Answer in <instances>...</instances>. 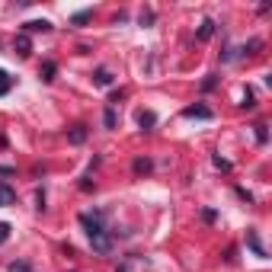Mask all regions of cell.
<instances>
[{"label":"cell","mask_w":272,"mask_h":272,"mask_svg":"<svg viewBox=\"0 0 272 272\" xmlns=\"http://www.w3.org/2000/svg\"><path fill=\"white\" fill-rule=\"evenodd\" d=\"M80 224H84V230H87V237H90V243H93V250L96 253H112V247H115V240H112V234L106 230V212L103 208H93V212H80Z\"/></svg>","instance_id":"cell-1"},{"label":"cell","mask_w":272,"mask_h":272,"mask_svg":"<svg viewBox=\"0 0 272 272\" xmlns=\"http://www.w3.org/2000/svg\"><path fill=\"white\" fill-rule=\"evenodd\" d=\"M182 115H186V119H212V109H208V106H199V103H195V106H186V109H182Z\"/></svg>","instance_id":"cell-2"},{"label":"cell","mask_w":272,"mask_h":272,"mask_svg":"<svg viewBox=\"0 0 272 272\" xmlns=\"http://www.w3.org/2000/svg\"><path fill=\"white\" fill-rule=\"evenodd\" d=\"M13 202H16V189H13V186H6V182H0V208L13 205Z\"/></svg>","instance_id":"cell-3"},{"label":"cell","mask_w":272,"mask_h":272,"mask_svg":"<svg viewBox=\"0 0 272 272\" xmlns=\"http://www.w3.org/2000/svg\"><path fill=\"white\" fill-rule=\"evenodd\" d=\"M138 125L144 128V132H151V128L157 125V115H154L151 109H141V112H138Z\"/></svg>","instance_id":"cell-4"},{"label":"cell","mask_w":272,"mask_h":272,"mask_svg":"<svg viewBox=\"0 0 272 272\" xmlns=\"http://www.w3.org/2000/svg\"><path fill=\"white\" fill-rule=\"evenodd\" d=\"M247 247L253 250L256 256H263V260H266V250H263V243H260V234H256V230H247Z\"/></svg>","instance_id":"cell-5"},{"label":"cell","mask_w":272,"mask_h":272,"mask_svg":"<svg viewBox=\"0 0 272 272\" xmlns=\"http://www.w3.org/2000/svg\"><path fill=\"white\" fill-rule=\"evenodd\" d=\"M23 29L26 32H48L51 23H48V19H29V23H23Z\"/></svg>","instance_id":"cell-6"},{"label":"cell","mask_w":272,"mask_h":272,"mask_svg":"<svg viewBox=\"0 0 272 272\" xmlns=\"http://www.w3.org/2000/svg\"><path fill=\"white\" fill-rule=\"evenodd\" d=\"M67 141H71V144H84L87 141V125H74L71 135H67Z\"/></svg>","instance_id":"cell-7"},{"label":"cell","mask_w":272,"mask_h":272,"mask_svg":"<svg viewBox=\"0 0 272 272\" xmlns=\"http://www.w3.org/2000/svg\"><path fill=\"white\" fill-rule=\"evenodd\" d=\"M93 84L96 87H109L112 84V74H109L106 67H96V71H93Z\"/></svg>","instance_id":"cell-8"},{"label":"cell","mask_w":272,"mask_h":272,"mask_svg":"<svg viewBox=\"0 0 272 272\" xmlns=\"http://www.w3.org/2000/svg\"><path fill=\"white\" fill-rule=\"evenodd\" d=\"M54 74H58V64H54V61H42V80L45 84H51Z\"/></svg>","instance_id":"cell-9"},{"label":"cell","mask_w":272,"mask_h":272,"mask_svg":"<svg viewBox=\"0 0 272 272\" xmlns=\"http://www.w3.org/2000/svg\"><path fill=\"white\" fill-rule=\"evenodd\" d=\"M6 272H36V269H32L29 260H13L10 266H6Z\"/></svg>","instance_id":"cell-10"},{"label":"cell","mask_w":272,"mask_h":272,"mask_svg":"<svg viewBox=\"0 0 272 272\" xmlns=\"http://www.w3.org/2000/svg\"><path fill=\"white\" fill-rule=\"evenodd\" d=\"M13 48H16V54H23V58H26V54L32 51V45H29V39H26V36H16V42H13Z\"/></svg>","instance_id":"cell-11"},{"label":"cell","mask_w":272,"mask_h":272,"mask_svg":"<svg viewBox=\"0 0 272 272\" xmlns=\"http://www.w3.org/2000/svg\"><path fill=\"white\" fill-rule=\"evenodd\" d=\"M195 36H199L202 42H205V39H212V36H215V23H212V19H205V23L199 26V32H195Z\"/></svg>","instance_id":"cell-12"},{"label":"cell","mask_w":272,"mask_h":272,"mask_svg":"<svg viewBox=\"0 0 272 272\" xmlns=\"http://www.w3.org/2000/svg\"><path fill=\"white\" fill-rule=\"evenodd\" d=\"M151 170H154V163H151V160H147V157H138V160H135V173H138V176H144V173H151Z\"/></svg>","instance_id":"cell-13"},{"label":"cell","mask_w":272,"mask_h":272,"mask_svg":"<svg viewBox=\"0 0 272 272\" xmlns=\"http://www.w3.org/2000/svg\"><path fill=\"white\" fill-rule=\"evenodd\" d=\"M103 125H106V128H115V125H119V115H115V109H112V106H106V112H103Z\"/></svg>","instance_id":"cell-14"},{"label":"cell","mask_w":272,"mask_h":272,"mask_svg":"<svg viewBox=\"0 0 272 272\" xmlns=\"http://www.w3.org/2000/svg\"><path fill=\"white\" fill-rule=\"evenodd\" d=\"M10 90H13V77L6 71H0V96H6Z\"/></svg>","instance_id":"cell-15"},{"label":"cell","mask_w":272,"mask_h":272,"mask_svg":"<svg viewBox=\"0 0 272 272\" xmlns=\"http://www.w3.org/2000/svg\"><path fill=\"white\" fill-rule=\"evenodd\" d=\"M90 19H93V10H80V13H74V16H71V23L74 26H84V23H90Z\"/></svg>","instance_id":"cell-16"},{"label":"cell","mask_w":272,"mask_h":272,"mask_svg":"<svg viewBox=\"0 0 272 272\" xmlns=\"http://www.w3.org/2000/svg\"><path fill=\"white\" fill-rule=\"evenodd\" d=\"M215 87H218V74H208V77L202 80V93H212Z\"/></svg>","instance_id":"cell-17"},{"label":"cell","mask_w":272,"mask_h":272,"mask_svg":"<svg viewBox=\"0 0 272 272\" xmlns=\"http://www.w3.org/2000/svg\"><path fill=\"white\" fill-rule=\"evenodd\" d=\"M256 141H260V144H266V141H269V132H266V125H263V122H256Z\"/></svg>","instance_id":"cell-18"},{"label":"cell","mask_w":272,"mask_h":272,"mask_svg":"<svg viewBox=\"0 0 272 272\" xmlns=\"http://www.w3.org/2000/svg\"><path fill=\"white\" fill-rule=\"evenodd\" d=\"M243 109H256V96H253V90H247L243 93V103H240Z\"/></svg>","instance_id":"cell-19"},{"label":"cell","mask_w":272,"mask_h":272,"mask_svg":"<svg viewBox=\"0 0 272 272\" xmlns=\"http://www.w3.org/2000/svg\"><path fill=\"white\" fill-rule=\"evenodd\" d=\"M202 221L215 224V221H218V212H215V208H202Z\"/></svg>","instance_id":"cell-20"},{"label":"cell","mask_w":272,"mask_h":272,"mask_svg":"<svg viewBox=\"0 0 272 272\" xmlns=\"http://www.w3.org/2000/svg\"><path fill=\"white\" fill-rule=\"evenodd\" d=\"M138 19H141V26H151V23H154V10H141Z\"/></svg>","instance_id":"cell-21"},{"label":"cell","mask_w":272,"mask_h":272,"mask_svg":"<svg viewBox=\"0 0 272 272\" xmlns=\"http://www.w3.org/2000/svg\"><path fill=\"white\" fill-rule=\"evenodd\" d=\"M6 240H10V224L0 221V243H6Z\"/></svg>","instance_id":"cell-22"},{"label":"cell","mask_w":272,"mask_h":272,"mask_svg":"<svg viewBox=\"0 0 272 272\" xmlns=\"http://www.w3.org/2000/svg\"><path fill=\"white\" fill-rule=\"evenodd\" d=\"M215 167H218V170H224V173H227V170H230V160H224V157H218V154H215Z\"/></svg>","instance_id":"cell-23"},{"label":"cell","mask_w":272,"mask_h":272,"mask_svg":"<svg viewBox=\"0 0 272 272\" xmlns=\"http://www.w3.org/2000/svg\"><path fill=\"white\" fill-rule=\"evenodd\" d=\"M234 192H237V195H240V199H243V202H247V205H250V202H253V195H250V192H247V189H240V186H237V189H234Z\"/></svg>","instance_id":"cell-24"},{"label":"cell","mask_w":272,"mask_h":272,"mask_svg":"<svg viewBox=\"0 0 272 272\" xmlns=\"http://www.w3.org/2000/svg\"><path fill=\"white\" fill-rule=\"evenodd\" d=\"M119 99H125V90H115L112 96H109V103H119Z\"/></svg>","instance_id":"cell-25"},{"label":"cell","mask_w":272,"mask_h":272,"mask_svg":"<svg viewBox=\"0 0 272 272\" xmlns=\"http://www.w3.org/2000/svg\"><path fill=\"white\" fill-rule=\"evenodd\" d=\"M0 176H13V167H0Z\"/></svg>","instance_id":"cell-26"},{"label":"cell","mask_w":272,"mask_h":272,"mask_svg":"<svg viewBox=\"0 0 272 272\" xmlns=\"http://www.w3.org/2000/svg\"><path fill=\"white\" fill-rule=\"evenodd\" d=\"M115 272H128V263H122V266H119V269H115Z\"/></svg>","instance_id":"cell-27"}]
</instances>
